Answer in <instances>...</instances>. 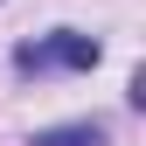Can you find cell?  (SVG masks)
<instances>
[{
  "label": "cell",
  "instance_id": "obj_1",
  "mask_svg": "<svg viewBox=\"0 0 146 146\" xmlns=\"http://www.w3.org/2000/svg\"><path fill=\"white\" fill-rule=\"evenodd\" d=\"M98 63V42L77 28H56V35H42V42H21L14 49V70L21 77H42V70H90Z\"/></svg>",
  "mask_w": 146,
  "mask_h": 146
},
{
  "label": "cell",
  "instance_id": "obj_2",
  "mask_svg": "<svg viewBox=\"0 0 146 146\" xmlns=\"http://www.w3.org/2000/svg\"><path fill=\"white\" fill-rule=\"evenodd\" d=\"M28 146H111V139H104L98 118H77V125H42Z\"/></svg>",
  "mask_w": 146,
  "mask_h": 146
}]
</instances>
